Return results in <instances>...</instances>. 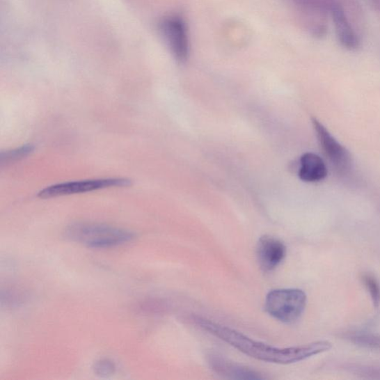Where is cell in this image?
Returning a JSON list of instances; mask_svg holds the SVG:
<instances>
[{
	"label": "cell",
	"instance_id": "1",
	"mask_svg": "<svg viewBox=\"0 0 380 380\" xmlns=\"http://www.w3.org/2000/svg\"><path fill=\"white\" fill-rule=\"evenodd\" d=\"M194 322L203 330L230 345L252 358L271 363L288 365L328 351L332 344L317 341L290 348H277L249 338L240 332L205 318L195 317Z\"/></svg>",
	"mask_w": 380,
	"mask_h": 380
},
{
	"label": "cell",
	"instance_id": "2",
	"mask_svg": "<svg viewBox=\"0 0 380 380\" xmlns=\"http://www.w3.org/2000/svg\"><path fill=\"white\" fill-rule=\"evenodd\" d=\"M64 237L87 248L99 249L125 244L135 239L136 235L129 230L103 223L78 222L66 228Z\"/></svg>",
	"mask_w": 380,
	"mask_h": 380
},
{
	"label": "cell",
	"instance_id": "3",
	"mask_svg": "<svg viewBox=\"0 0 380 380\" xmlns=\"http://www.w3.org/2000/svg\"><path fill=\"white\" fill-rule=\"evenodd\" d=\"M268 315L284 323L296 322L303 316L307 306V295L297 288L275 289L265 298Z\"/></svg>",
	"mask_w": 380,
	"mask_h": 380
},
{
	"label": "cell",
	"instance_id": "4",
	"mask_svg": "<svg viewBox=\"0 0 380 380\" xmlns=\"http://www.w3.org/2000/svg\"><path fill=\"white\" fill-rule=\"evenodd\" d=\"M159 29L174 58L185 63L190 54V40L186 20L180 15H168L161 19Z\"/></svg>",
	"mask_w": 380,
	"mask_h": 380
},
{
	"label": "cell",
	"instance_id": "5",
	"mask_svg": "<svg viewBox=\"0 0 380 380\" xmlns=\"http://www.w3.org/2000/svg\"><path fill=\"white\" fill-rule=\"evenodd\" d=\"M132 185V181L124 177L100 178L58 184L47 187L38 193L41 198H50L95 191L111 187H126Z\"/></svg>",
	"mask_w": 380,
	"mask_h": 380
},
{
	"label": "cell",
	"instance_id": "6",
	"mask_svg": "<svg viewBox=\"0 0 380 380\" xmlns=\"http://www.w3.org/2000/svg\"><path fill=\"white\" fill-rule=\"evenodd\" d=\"M312 122L322 150L330 163L340 173H348L352 165L349 152L331 136L318 120L312 118Z\"/></svg>",
	"mask_w": 380,
	"mask_h": 380
},
{
	"label": "cell",
	"instance_id": "7",
	"mask_svg": "<svg viewBox=\"0 0 380 380\" xmlns=\"http://www.w3.org/2000/svg\"><path fill=\"white\" fill-rule=\"evenodd\" d=\"M286 255L285 244L276 237L265 235L257 243V260L264 272L268 273L276 270L284 262Z\"/></svg>",
	"mask_w": 380,
	"mask_h": 380
},
{
	"label": "cell",
	"instance_id": "8",
	"mask_svg": "<svg viewBox=\"0 0 380 380\" xmlns=\"http://www.w3.org/2000/svg\"><path fill=\"white\" fill-rule=\"evenodd\" d=\"M335 32L341 46L347 50L355 51L361 47L359 36L351 24L346 11L340 2L337 0L333 3L330 9Z\"/></svg>",
	"mask_w": 380,
	"mask_h": 380
},
{
	"label": "cell",
	"instance_id": "9",
	"mask_svg": "<svg viewBox=\"0 0 380 380\" xmlns=\"http://www.w3.org/2000/svg\"><path fill=\"white\" fill-rule=\"evenodd\" d=\"M209 364L218 374L233 379H264L265 377L260 373L232 362L218 355L209 356Z\"/></svg>",
	"mask_w": 380,
	"mask_h": 380
},
{
	"label": "cell",
	"instance_id": "10",
	"mask_svg": "<svg viewBox=\"0 0 380 380\" xmlns=\"http://www.w3.org/2000/svg\"><path fill=\"white\" fill-rule=\"evenodd\" d=\"M327 175L326 164L319 155L308 152L301 156L299 171L301 180L310 183L318 182L325 180Z\"/></svg>",
	"mask_w": 380,
	"mask_h": 380
},
{
	"label": "cell",
	"instance_id": "11",
	"mask_svg": "<svg viewBox=\"0 0 380 380\" xmlns=\"http://www.w3.org/2000/svg\"><path fill=\"white\" fill-rule=\"evenodd\" d=\"M342 338L361 347L380 350V335L370 332L350 331L345 333Z\"/></svg>",
	"mask_w": 380,
	"mask_h": 380
},
{
	"label": "cell",
	"instance_id": "12",
	"mask_svg": "<svg viewBox=\"0 0 380 380\" xmlns=\"http://www.w3.org/2000/svg\"><path fill=\"white\" fill-rule=\"evenodd\" d=\"M299 10L328 15L333 3L337 0H290Z\"/></svg>",
	"mask_w": 380,
	"mask_h": 380
},
{
	"label": "cell",
	"instance_id": "13",
	"mask_svg": "<svg viewBox=\"0 0 380 380\" xmlns=\"http://www.w3.org/2000/svg\"><path fill=\"white\" fill-rule=\"evenodd\" d=\"M33 150H35L33 145L26 144L18 148L3 152L0 155V163L2 165H7L24 159L32 153Z\"/></svg>",
	"mask_w": 380,
	"mask_h": 380
},
{
	"label": "cell",
	"instance_id": "14",
	"mask_svg": "<svg viewBox=\"0 0 380 380\" xmlns=\"http://www.w3.org/2000/svg\"><path fill=\"white\" fill-rule=\"evenodd\" d=\"M362 281L367 292L370 293L374 306L378 308L380 306V284L377 278L371 274H364Z\"/></svg>",
	"mask_w": 380,
	"mask_h": 380
},
{
	"label": "cell",
	"instance_id": "15",
	"mask_svg": "<svg viewBox=\"0 0 380 380\" xmlns=\"http://www.w3.org/2000/svg\"><path fill=\"white\" fill-rule=\"evenodd\" d=\"M93 370L95 374L104 378L113 375L116 371V367L113 361L103 359L95 363Z\"/></svg>",
	"mask_w": 380,
	"mask_h": 380
}]
</instances>
